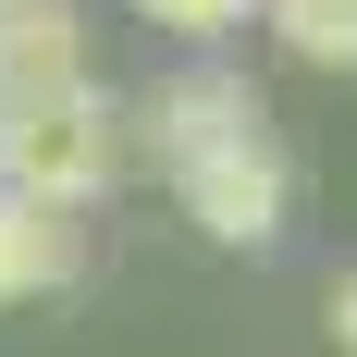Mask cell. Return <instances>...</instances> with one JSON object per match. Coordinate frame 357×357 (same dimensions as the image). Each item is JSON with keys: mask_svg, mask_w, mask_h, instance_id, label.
I'll list each match as a JSON object with an SVG mask.
<instances>
[{"mask_svg": "<svg viewBox=\"0 0 357 357\" xmlns=\"http://www.w3.org/2000/svg\"><path fill=\"white\" fill-rule=\"evenodd\" d=\"M86 271V210H50V197H13L0 185V308H37Z\"/></svg>", "mask_w": 357, "mask_h": 357, "instance_id": "277c9868", "label": "cell"}, {"mask_svg": "<svg viewBox=\"0 0 357 357\" xmlns=\"http://www.w3.org/2000/svg\"><path fill=\"white\" fill-rule=\"evenodd\" d=\"M136 13H148V25H173V37H197V50H210V37H234V25H247L259 0H136Z\"/></svg>", "mask_w": 357, "mask_h": 357, "instance_id": "52a82bcc", "label": "cell"}, {"mask_svg": "<svg viewBox=\"0 0 357 357\" xmlns=\"http://www.w3.org/2000/svg\"><path fill=\"white\" fill-rule=\"evenodd\" d=\"M136 160V123H123V86H62V99H0V185L13 197H50V210H86L111 197Z\"/></svg>", "mask_w": 357, "mask_h": 357, "instance_id": "6da1fadb", "label": "cell"}, {"mask_svg": "<svg viewBox=\"0 0 357 357\" xmlns=\"http://www.w3.org/2000/svg\"><path fill=\"white\" fill-rule=\"evenodd\" d=\"M123 123H136V148L160 160V173H185L197 148H234V136H259L271 111H259V86H247V74L185 62V74H160L148 99H123Z\"/></svg>", "mask_w": 357, "mask_h": 357, "instance_id": "3957f363", "label": "cell"}, {"mask_svg": "<svg viewBox=\"0 0 357 357\" xmlns=\"http://www.w3.org/2000/svg\"><path fill=\"white\" fill-rule=\"evenodd\" d=\"M173 197H185V222L210 234V247H284V222H296V160H284V136L259 123V136H234V148H197L173 173Z\"/></svg>", "mask_w": 357, "mask_h": 357, "instance_id": "7a4b0ae2", "label": "cell"}, {"mask_svg": "<svg viewBox=\"0 0 357 357\" xmlns=\"http://www.w3.org/2000/svg\"><path fill=\"white\" fill-rule=\"evenodd\" d=\"M259 25L284 37L296 62H321V74H357V0H259Z\"/></svg>", "mask_w": 357, "mask_h": 357, "instance_id": "8992f818", "label": "cell"}, {"mask_svg": "<svg viewBox=\"0 0 357 357\" xmlns=\"http://www.w3.org/2000/svg\"><path fill=\"white\" fill-rule=\"evenodd\" d=\"M321 321H333V345L357 357V271H333V308H321Z\"/></svg>", "mask_w": 357, "mask_h": 357, "instance_id": "ba28073f", "label": "cell"}, {"mask_svg": "<svg viewBox=\"0 0 357 357\" xmlns=\"http://www.w3.org/2000/svg\"><path fill=\"white\" fill-rule=\"evenodd\" d=\"M0 13H13V0H0Z\"/></svg>", "mask_w": 357, "mask_h": 357, "instance_id": "9c48e42d", "label": "cell"}, {"mask_svg": "<svg viewBox=\"0 0 357 357\" xmlns=\"http://www.w3.org/2000/svg\"><path fill=\"white\" fill-rule=\"evenodd\" d=\"M86 86V13L74 0H13L0 13V99H62Z\"/></svg>", "mask_w": 357, "mask_h": 357, "instance_id": "5b68a950", "label": "cell"}]
</instances>
